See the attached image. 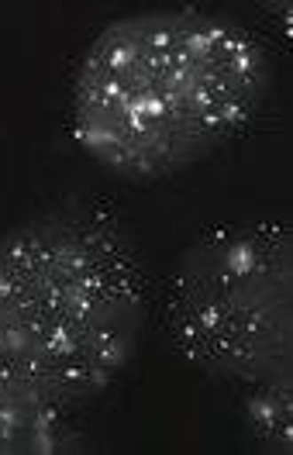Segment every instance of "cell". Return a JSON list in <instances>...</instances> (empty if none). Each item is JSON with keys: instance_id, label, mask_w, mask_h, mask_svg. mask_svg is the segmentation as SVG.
I'll list each match as a JSON object with an SVG mask.
<instances>
[{"instance_id": "1", "label": "cell", "mask_w": 293, "mask_h": 455, "mask_svg": "<svg viewBox=\"0 0 293 455\" xmlns=\"http://www.w3.org/2000/svg\"><path fill=\"white\" fill-rule=\"evenodd\" d=\"M276 66L263 42L207 11H139L87 45L73 76V139L131 187L173 180L263 114Z\"/></svg>"}, {"instance_id": "2", "label": "cell", "mask_w": 293, "mask_h": 455, "mask_svg": "<svg viewBox=\"0 0 293 455\" xmlns=\"http://www.w3.org/2000/svg\"><path fill=\"white\" fill-rule=\"evenodd\" d=\"M146 324V262L115 211L56 204L0 238L4 407H90L131 366Z\"/></svg>"}, {"instance_id": "3", "label": "cell", "mask_w": 293, "mask_h": 455, "mask_svg": "<svg viewBox=\"0 0 293 455\" xmlns=\"http://www.w3.org/2000/svg\"><path fill=\"white\" fill-rule=\"evenodd\" d=\"M166 335L207 379L293 387V238L276 221L201 235L166 286Z\"/></svg>"}, {"instance_id": "4", "label": "cell", "mask_w": 293, "mask_h": 455, "mask_svg": "<svg viewBox=\"0 0 293 455\" xmlns=\"http://www.w3.org/2000/svg\"><path fill=\"white\" fill-rule=\"evenodd\" d=\"M83 452V435L62 414H38L0 403V455Z\"/></svg>"}, {"instance_id": "5", "label": "cell", "mask_w": 293, "mask_h": 455, "mask_svg": "<svg viewBox=\"0 0 293 455\" xmlns=\"http://www.w3.org/2000/svg\"><path fill=\"white\" fill-rule=\"evenodd\" d=\"M290 390L293 387H249V400H245V425L252 431V438L280 455L293 449Z\"/></svg>"}, {"instance_id": "6", "label": "cell", "mask_w": 293, "mask_h": 455, "mask_svg": "<svg viewBox=\"0 0 293 455\" xmlns=\"http://www.w3.org/2000/svg\"><path fill=\"white\" fill-rule=\"evenodd\" d=\"M259 4H263V11L269 14V18H276V21H280L283 35L290 38V31H293V0H259Z\"/></svg>"}]
</instances>
